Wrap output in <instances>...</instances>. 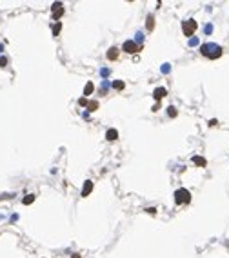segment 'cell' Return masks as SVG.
Wrapping results in <instances>:
<instances>
[{"instance_id":"1","label":"cell","mask_w":229,"mask_h":258,"mask_svg":"<svg viewBox=\"0 0 229 258\" xmlns=\"http://www.w3.org/2000/svg\"><path fill=\"white\" fill-rule=\"evenodd\" d=\"M200 53L204 55V57L215 60V58L222 57V47L216 46V44H202V46H200Z\"/></svg>"},{"instance_id":"2","label":"cell","mask_w":229,"mask_h":258,"mask_svg":"<svg viewBox=\"0 0 229 258\" xmlns=\"http://www.w3.org/2000/svg\"><path fill=\"white\" fill-rule=\"evenodd\" d=\"M175 202L178 205L189 204V202H191V193H189L187 189H176L175 191Z\"/></svg>"},{"instance_id":"3","label":"cell","mask_w":229,"mask_h":258,"mask_svg":"<svg viewBox=\"0 0 229 258\" xmlns=\"http://www.w3.org/2000/svg\"><path fill=\"white\" fill-rule=\"evenodd\" d=\"M196 27H198V24H196L195 20H186V22H182V33L186 35V37H193V33L196 31Z\"/></svg>"},{"instance_id":"4","label":"cell","mask_w":229,"mask_h":258,"mask_svg":"<svg viewBox=\"0 0 229 258\" xmlns=\"http://www.w3.org/2000/svg\"><path fill=\"white\" fill-rule=\"evenodd\" d=\"M122 49H124L126 53H136L140 47H138L133 40H126V42H124V46H122Z\"/></svg>"},{"instance_id":"5","label":"cell","mask_w":229,"mask_h":258,"mask_svg":"<svg viewBox=\"0 0 229 258\" xmlns=\"http://www.w3.org/2000/svg\"><path fill=\"white\" fill-rule=\"evenodd\" d=\"M51 13H53V17H55V18H60L62 15H64V6H62V2H57V4H53V7H51Z\"/></svg>"},{"instance_id":"6","label":"cell","mask_w":229,"mask_h":258,"mask_svg":"<svg viewBox=\"0 0 229 258\" xmlns=\"http://www.w3.org/2000/svg\"><path fill=\"white\" fill-rule=\"evenodd\" d=\"M91 191H93V182L86 180V184H84V187H82V196H89Z\"/></svg>"},{"instance_id":"7","label":"cell","mask_w":229,"mask_h":258,"mask_svg":"<svg viewBox=\"0 0 229 258\" xmlns=\"http://www.w3.org/2000/svg\"><path fill=\"white\" fill-rule=\"evenodd\" d=\"M166 95H167V91H166V89H164V87H156L155 91H153V96H155L158 102H160V100H162V98L166 96Z\"/></svg>"},{"instance_id":"8","label":"cell","mask_w":229,"mask_h":258,"mask_svg":"<svg viewBox=\"0 0 229 258\" xmlns=\"http://www.w3.org/2000/svg\"><path fill=\"white\" fill-rule=\"evenodd\" d=\"M106 57H107V60H116V58H118V47H109V51H107V55H106Z\"/></svg>"},{"instance_id":"9","label":"cell","mask_w":229,"mask_h":258,"mask_svg":"<svg viewBox=\"0 0 229 258\" xmlns=\"http://www.w3.org/2000/svg\"><path fill=\"white\" fill-rule=\"evenodd\" d=\"M106 138H107L109 142H114V140H116V138H118V131H116V129H107V133H106Z\"/></svg>"},{"instance_id":"10","label":"cell","mask_w":229,"mask_h":258,"mask_svg":"<svg viewBox=\"0 0 229 258\" xmlns=\"http://www.w3.org/2000/svg\"><path fill=\"white\" fill-rule=\"evenodd\" d=\"M193 164H195V166H198V167H206V158L204 156H193Z\"/></svg>"},{"instance_id":"11","label":"cell","mask_w":229,"mask_h":258,"mask_svg":"<svg viewBox=\"0 0 229 258\" xmlns=\"http://www.w3.org/2000/svg\"><path fill=\"white\" fill-rule=\"evenodd\" d=\"M93 89H95V86H93V82H87L86 84V87H84V95H91V93H93Z\"/></svg>"},{"instance_id":"12","label":"cell","mask_w":229,"mask_h":258,"mask_svg":"<svg viewBox=\"0 0 229 258\" xmlns=\"http://www.w3.org/2000/svg\"><path fill=\"white\" fill-rule=\"evenodd\" d=\"M111 86H113V89H118V91H120V89H124V87H126V84H124L122 80H114V82L111 84Z\"/></svg>"},{"instance_id":"13","label":"cell","mask_w":229,"mask_h":258,"mask_svg":"<svg viewBox=\"0 0 229 258\" xmlns=\"http://www.w3.org/2000/svg\"><path fill=\"white\" fill-rule=\"evenodd\" d=\"M87 109H89V111H97V109H98V102L97 100L87 102Z\"/></svg>"},{"instance_id":"14","label":"cell","mask_w":229,"mask_h":258,"mask_svg":"<svg viewBox=\"0 0 229 258\" xmlns=\"http://www.w3.org/2000/svg\"><path fill=\"white\" fill-rule=\"evenodd\" d=\"M153 27H155V17H153V15H149V17H147V29L151 31Z\"/></svg>"},{"instance_id":"15","label":"cell","mask_w":229,"mask_h":258,"mask_svg":"<svg viewBox=\"0 0 229 258\" xmlns=\"http://www.w3.org/2000/svg\"><path fill=\"white\" fill-rule=\"evenodd\" d=\"M24 205H29V204H33V202H35V195H27L26 198H24Z\"/></svg>"},{"instance_id":"16","label":"cell","mask_w":229,"mask_h":258,"mask_svg":"<svg viewBox=\"0 0 229 258\" xmlns=\"http://www.w3.org/2000/svg\"><path fill=\"white\" fill-rule=\"evenodd\" d=\"M167 115H169V116H176V115H178V111H176V107H173V106H171V107H169V109H167Z\"/></svg>"},{"instance_id":"17","label":"cell","mask_w":229,"mask_h":258,"mask_svg":"<svg viewBox=\"0 0 229 258\" xmlns=\"http://www.w3.org/2000/svg\"><path fill=\"white\" fill-rule=\"evenodd\" d=\"M60 27H62V24H60V22H57V24L53 26V33H55V35H58V33H60Z\"/></svg>"},{"instance_id":"18","label":"cell","mask_w":229,"mask_h":258,"mask_svg":"<svg viewBox=\"0 0 229 258\" xmlns=\"http://www.w3.org/2000/svg\"><path fill=\"white\" fill-rule=\"evenodd\" d=\"M7 66V58L6 57H0V67H6Z\"/></svg>"},{"instance_id":"19","label":"cell","mask_w":229,"mask_h":258,"mask_svg":"<svg viewBox=\"0 0 229 258\" xmlns=\"http://www.w3.org/2000/svg\"><path fill=\"white\" fill-rule=\"evenodd\" d=\"M78 104H80V106H87V98H86V96L80 98V100H78Z\"/></svg>"},{"instance_id":"20","label":"cell","mask_w":229,"mask_h":258,"mask_svg":"<svg viewBox=\"0 0 229 258\" xmlns=\"http://www.w3.org/2000/svg\"><path fill=\"white\" fill-rule=\"evenodd\" d=\"M216 124H218V120H215V118H213V120H209V126H211V127L216 126Z\"/></svg>"},{"instance_id":"21","label":"cell","mask_w":229,"mask_h":258,"mask_svg":"<svg viewBox=\"0 0 229 258\" xmlns=\"http://www.w3.org/2000/svg\"><path fill=\"white\" fill-rule=\"evenodd\" d=\"M155 211H156L155 207H149V209H147V213H149V215H155Z\"/></svg>"},{"instance_id":"22","label":"cell","mask_w":229,"mask_h":258,"mask_svg":"<svg viewBox=\"0 0 229 258\" xmlns=\"http://www.w3.org/2000/svg\"><path fill=\"white\" fill-rule=\"evenodd\" d=\"M158 109H160V102H158V104H155V106H153V111H158Z\"/></svg>"},{"instance_id":"23","label":"cell","mask_w":229,"mask_h":258,"mask_svg":"<svg viewBox=\"0 0 229 258\" xmlns=\"http://www.w3.org/2000/svg\"><path fill=\"white\" fill-rule=\"evenodd\" d=\"M189 44H191V46H196L198 40H196V38H191V42H189Z\"/></svg>"}]
</instances>
